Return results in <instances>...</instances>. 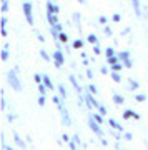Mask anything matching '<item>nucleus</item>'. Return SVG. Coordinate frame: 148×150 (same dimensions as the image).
Wrapping results in <instances>:
<instances>
[{"mask_svg":"<svg viewBox=\"0 0 148 150\" xmlns=\"http://www.w3.org/2000/svg\"><path fill=\"white\" fill-rule=\"evenodd\" d=\"M8 80H10V85L15 88V90H20L22 85L18 83V79H17V75H15V70H12V72H8Z\"/></svg>","mask_w":148,"mask_h":150,"instance_id":"1","label":"nucleus"},{"mask_svg":"<svg viewBox=\"0 0 148 150\" xmlns=\"http://www.w3.org/2000/svg\"><path fill=\"white\" fill-rule=\"evenodd\" d=\"M23 10H25L27 22L32 25V23H33V18H32V4H23Z\"/></svg>","mask_w":148,"mask_h":150,"instance_id":"2","label":"nucleus"},{"mask_svg":"<svg viewBox=\"0 0 148 150\" xmlns=\"http://www.w3.org/2000/svg\"><path fill=\"white\" fill-rule=\"evenodd\" d=\"M90 127H92V130H95L97 134H98V135L101 137V130H100V127H98V125H97V123L93 122V118H90Z\"/></svg>","mask_w":148,"mask_h":150,"instance_id":"3","label":"nucleus"},{"mask_svg":"<svg viewBox=\"0 0 148 150\" xmlns=\"http://www.w3.org/2000/svg\"><path fill=\"white\" fill-rule=\"evenodd\" d=\"M53 57H55V60H57V65H58V67L63 64V55L60 54V52H55V55H53Z\"/></svg>","mask_w":148,"mask_h":150,"instance_id":"4","label":"nucleus"},{"mask_svg":"<svg viewBox=\"0 0 148 150\" xmlns=\"http://www.w3.org/2000/svg\"><path fill=\"white\" fill-rule=\"evenodd\" d=\"M120 57H122V59L125 60V65H128V67L132 65V64H130V60H128V54H127V52H123V54H120Z\"/></svg>","mask_w":148,"mask_h":150,"instance_id":"5","label":"nucleus"},{"mask_svg":"<svg viewBox=\"0 0 148 150\" xmlns=\"http://www.w3.org/2000/svg\"><path fill=\"white\" fill-rule=\"evenodd\" d=\"M43 82H45V85H47L48 88H52V82H50V79H48L47 75H45V77H43Z\"/></svg>","mask_w":148,"mask_h":150,"instance_id":"6","label":"nucleus"},{"mask_svg":"<svg viewBox=\"0 0 148 150\" xmlns=\"http://www.w3.org/2000/svg\"><path fill=\"white\" fill-rule=\"evenodd\" d=\"M48 20H50V23H55V22H57V17L53 15V13H50V15H48ZM55 25H57V23H55Z\"/></svg>","mask_w":148,"mask_h":150,"instance_id":"7","label":"nucleus"},{"mask_svg":"<svg viewBox=\"0 0 148 150\" xmlns=\"http://www.w3.org/2000/svg\"><path fill=\"white\" fill-rule=\"evenodd\" d=\"M60 93H62V97H67V93H65V88L62 85H60Z\"/></svg>","mask_w":148,"mask_h":150,"instance_id":"8","label":"nucleus"},{"mask_svg":"<svg viewBox=\"0 0 148 150\" xmlns=\"http://www.w3.org/2000/svg\"><path fill=\"white\" fill-rule=\"evenodd\" d=\"M88 40L93 43V42H97V37H95V35H90V37H88Z\"/></svg>","mask_w":148,"mask_h":150,"instance_id":"9","label":"nucleus"},{"mask_svg":"<svg viewBox=\"0 0 148 150\" xmlns=\"http://www.w3.org/2000/svg\"><path fill=\"white\" fill-rule=\"evenodd\" d=\"M7 57H8V55H7V50H4V52H2V59L5 60V59H7Z\"/></svg>","mask_w":148,"mask_h":150,"instance_id":"10","label":"nucleus"},{"mask_svg":"<svg viewBox=\"0 0 148 150\" xmlns=\"http://www.w3.org/2000/svg\"><path fill=\"white\" fill-rule=\"evenodd\" d=\"M132 115H135V113L133 112H125V117H132ZM135 117H137V115H135Z\"/></svg>","mask_w":148,"mask_h":150,"instance_id":"11","label":"nucleus"},{"mask_svg":"<svg viewBox=\"0 0 148 150\" xmlns=\"http://www.w3.org/2000/svg\"><path fill=\"white\" fill-rule=\"evenodd\" d=\"M95 120H97L98 123H101V117H100V115H95Z\"/></svg>","mask_w":148,"mask_h":150,"instance_id":"12","label":"nucleus"},{"mask_svg":"<svg viewBox=\"0 0 148 150\" xmlns=\"http://www.w3.org/2000/svg\"><path fill=\"white\" fill-rule=\"evenodd\" d=\"M60 38H62L63 42H67V35H65V33H62V35H60Z\"/></svg>","mask_w":148,"mask_h":150,"instance_id":"13","label":"nucleus"},{"mask_svg":"<svg viewBox=\"0 0 148 150\" xmlns=\"http://www.w3.org/2000/svg\"><path fill=\"white\" fill-rule=\"evenodd\" d=\"M38 88H40V92H42V93H43V92H45V87H43L42 83H40V85H38Z\"/></svg>","mask_w":148,"mask_h":150,"instance_id":"14","label":"nucleus"},{"mask_svg":"<svg viewBox=\"0 0 148 150\" xmlns=\"http://www.w3.org/2000/svg\"><path fill=\"white\" fill-rule=\"evenodd\" d=\"M8 150H10V149H8Z\"/></svg>","mask_w":148,"mask_h":150,"instance_id":"15","label":"nucleus"}]
</instances>
